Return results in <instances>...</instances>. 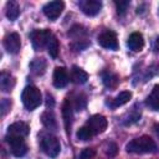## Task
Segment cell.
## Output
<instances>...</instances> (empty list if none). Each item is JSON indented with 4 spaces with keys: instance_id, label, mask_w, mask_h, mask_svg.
Here are the masks:
<instances>
[{
    "instance_id": "obj_1",
    "label": "cell",
    "mask_w": 159,
    "mask_h": 159,
    "mask_svg": "<svg viewBox=\"0 0 159 159\" xmlns=\"http://www.w3.org/2000/svg\"><path fill=\"white\" fill-rule=\"evenodd\" d=\"M128 153H135V154H143V153H153L157 149L155 142L148 137V135H142L139 138L132 139L127 147H125Z\"/></svg>"
},
{
    "instance_id": "obj_2",
    "label": "cell",
    "mask_w": 159,
    "mask_h": 159,
    "mask_svg": "<svg viewBox=\"0 0 159 159\" xmlns=\"http://www.w3.org/2000/svg\"><path fill=\"white\" fill-rule=\"evenodd\" d=\"M21 99H22V103H24V106H25L26 109L34 111V109H36L41 104L42 96H41V92H40V89L37 87H35V86H27L22 91Z\"/></svg>"
},
{
    "instance_id": "obj_3",
    "label": "cell",
    "mask_w": 159,
    "mask_h": 159,
    "mask_svg": "<svg viewBox=\"0 0 159 159\" xmlns=\"http://www.w3.org/2000/svg\"><path fill=\"white\" fill-rule=\"evenodd\" d=\"M40 147L42 152L50 158H56L61 152V144L57 137L52 134H42L40 139Z\"/></svg>"
},
{
    "instance_id": "obj_4",
    "label": "cell",
    "mask_w": 159,
    "mask_h": 159,
    "mask_svg": "<svg viewBox=\"0 0 159 159\" xmlns=\"http://www.w3.org/2000/svg\"><path fill=\"white\" fill-rule=\"evenodd\" d=\"M53 35L51 34L50 30L47 29H37V30H34L31 34H30V39H31V42H32V46L36 51H41L46 45H48L51 37Z\"/></svg>"
},
{
    "instance_id": "obj_5",
    "label": "cell",
    "mask_w": 159,
    "mask_h": 159,
    "mask_svg": "<svg viewBox=\"0 0 159 159\" xmlns=\"http://www.w3.org/2000/svg\"><path fill=\"white\" fill-rule=\"evenodd\" d=\"M6 140L10 145V150L12 155L21 158L27 153V145L24 140V138H17V137H6Z\"/></svg>"
},
{
    "instance_id": "obj_6",
    "label": "cell",
    "mask_w": 159,
    "mask_h": 159,
    "mask_svg": "<svg viewBox=\"0 0 159 159\" xmlns=\"http://www.w3.org/2000/svg\"><path fill=\"white\" fill-rule=\"evenodd\" d=\"M63 7H65V2H63V1H61V0H55V1L47 2V4L42 7V11H43V14L46 15L47 19H50V20L53 21V20H56V19L61 15Z\"/></svg>"
},
{
    "instance_id": "obj_7",
    "label": "cell",
    "mask_w": 159,
    "mask_h": 159,
    "mask_svg": "<svg viewBox=\"0 0 159 159\" xmlns=\"http://www.w3.org/2000/svg\"><path fill=\"white\" fill-rule=\"evenodd\" d=\"M4 47L9 53L16 55L21 48V39L17 32H10L4 37Z\"/></svg>"
},
{
    "instance_id": "obj_8",
    "label": "cell",
    "mask_w": 159,
    "mask_h": 159,
    "mask_svg": "<svg viewBox=\"0 0 159 159\" xmlns=\"http://www.w3.org/2000/svg\"><path fill=\"white\" fill-rule=\"evenodd\" d=\"M107 124H108V122H107L106 117H103L101 114H94V116L89 117L86 123V125L94 133V135L103 133L107 129Z\"/></svg>"
},
{
    "instance_id": "obj_9",
    "label": "cell",
    "mask_w": 159,
    "mask_h": 159,
    "mask_svg": "<svg viewBox=\"0 0 159 159\" xmlns=\"http://www.w3.org/2000/svg\"><path fill=\"white\" fill-rule=\"evenodd\" d=\"M98 43L108 50H113L116 51L118 48V40H117V35L113 31H104L98 36Z\"/></svg>"
},
{
    "instance_id": "obj_10",
    "label": "cell",
    "mask_w": 159,
    "mask_h": 159,
    "mask_svg": "<svg viewBox=\"0 0 159 159\" xmlns=\"http://www.w3.org/2000/svg\"><path fill=\"white\" fill-rule=\"evenodd\" d=\"M78 5L81 10L88 16L97 15L102 9V2L98 0H83V1H80Z\"/></svg>"
},
{
    "instance_id": "obj_11",
    "label": "cell",
    "mask_w": 159,
    "mask_h": 159,
    "mask_svg": "<svg viewBox=\"0 0 159 159\" xmlns=\"http://www.w3.org/2000/svg\"><path fill=\"white\" fill-rule=\"evenodd\" d=\"M29 134V125L25 122H15L7 128L6 137L25 138Z\"/></svg>"
},
{
    "instance_id": "obj_12",
    "label": "cell",
    "mask_w": 159,
    "mask_h": 159,
    "mask_svg": "<svg viewBox=\"0 0 159 159\" xmlns=\"http://www.w3.org/2000/svg\"><path fill=\"white\" fill-rule=\"evenodd\" d=\"M70 81L68 73L63 67H56L53 71V86L56 88H63Z\"/></svg>"
},
{
    "instance_id": "obj_13",
    "label": "cell",
    "mask_w": 159,
    "mask_h": 159,
    "mask_svg": "<svg viewBox=\"0 0 159 159\" xmlns=\"http://www.w3.org/2000/svg\"><path fill=\"white\" fill-rule=\"evenodd\" d=\"M127 45L129 47V50L134 51V52H139L143 50L144 47V37L140 32H133L129 35Z\"/></svg>"
},
{
    "instance_id": "obj_14",
    "label": "cell",
    "mask_w": 159,
    "mask_h": 159,
    "mask_svg": "<svg viewBox=\"0 0 159 159\" xmlns=\"http://www.w3.org/2000/svg\"><path fill=\"white\" fill-rule=\"evenodd\" d=\"M145 104L152 111H159V84H155L150 92V94L147 97Z\"/></svg>"
},
{
    "instance_id": "obj_15",
    "label": "cell",
    "mask_w": 159,
    "mask_h": 159,
    "mask_svg": "<svg viewBox=\"0 0 159 159\" xmlns=\"http://www.w3.org/2000/svg\"><path fill=\"white\" fill-rule=\"evenodd\" d=\"M130 98H132V92H129V91H123V92H120L117 97L111 98V101H108L107 103H108L112 108H116V107H120V106L128 103Z\"/></svg>"
},
{
    "instance_id": "obj_16",
    "label": "cell",
    "mask_w": 159,
    "mask_h": 159,
    "mask_svg": "<svg viewBox=\"0 0 159 159\" xmlns=\"http://www.w3.org/2000/svg\"><path fill=\"white\" fill-rule=\"evenodd\" d=\"M71 80H72V82H75L77 84H83L88 80V73L80 67L73 66L71 70Z\"/></svg>"
},
{
    "instance_id": "obj_17",
    "label": "cell",
    "mask_w": 159,
    "mask_h": 159,
    "mask_svg": "<svg viewBox=\"0 0 159 159\" xmlns=\"http://www.w3.org/2000/svg\"><path fill=\"white\" fill-rule=\"evenodd\" d=\"M62 116H63V122H65V127L67 133H70V128H71V123H72V104L71 101L67 98L63 103L62 107Z\"/></svg>"
},
{
    "instance_id": "obj_18",
    "label": "cell",
    "mask_w": 159,
    "mask_h": 159,
    "mask_svg": "<svg viewBox=\"0 0 159 159\" xmlns=\"http://www.w3.org/2000/svg\"><path fill=\"white\" fill-rule=\"evenodd\" d=\"M14 86H15V78L10 73L2 71L0 75V88L4 92H10L14 88Z\"/></svg>"
},
{
    "instance_id": "obj_19",
    "label": "cell",
    "mask_w": 159,
    "mask_h": 159,
    "mask_svg": "<svg viewBox=\"0 0 159 159\" xmlns=\"http://www.w3.org/2000/svg\"><path fill=\"white\" fill-rule=\"evenodd\" d=\"M41 122L48 129H56V127H57V120H56V117L52 111L43 112L41 116Z\"/></svg>"
},
{
    "instance_id": "obj_20",
    "label": "cell",
    "mask_w": 159,
    "mask_h": 159,
    "mask_svg": "<svg viewBox=\"0 0 159 159\" xmlns=\"http://www.w3.org/2000/svg\"><path fill=\"white\" fill-rule=\"evenodd\" d=\"M30 68H31V72L36 76H41L45 73V70H46V61L43 58H35L32 60V62L30 63Z\"/></svg>"
},
{
    "instance_id": "obj_21",
    "label": "cell",
    "mask_w": 159,
    "mask_h": 159,
    "mask_svg": "<svg viewBox=\"0 0 159 159\" xmlns=\"http://www.w3.org/2000/svg\"><path fill=\"white\" fill-rule=\"evenodd\" d=\"M19 15H20V7H19L17 2L9 1L6 4V16H7V19L14 21V20H16L19 17Z\"/></svg>"
},
{
    "instance_id": "obj_22",
    "label": "cell",
    "mask_w": 159,
    "mask_h": 159,
    "mask_svg": "<svg viewBox=\"0 0 159 159\" xmlns=\"http://www.w3.org/2000/svg\"><path fill=\"white\" fill-rule=\"evenodd\" d=\"M102 80H103L104 86L108 87V88H116L118 82H119L118 76L112 73V72H103L102 73Z\"/></svg>"
},
{
    "instance_id": "obj_23",
    "label": "cell",
    "mask_w": 159,
    "mask_h": 159,
    "mask_svg": "<svg viewBox=\"0 0 159 159\" xmlns=\"http://www.w3.org/2000/svg\"><path fill=\"white\" fill-rule=\"evenodd\" d=\"M47 51H48V55L52 57V58H56L57 55H58V51H60V43H58V40L52 36L48 45H47Z\"/></svg>"
},
{
    "instance_id": "obj_24",
    "label": "cell",
    "mask_w": 159,
    "mask_h": 159,
    "mask_svg": "<svg viewBox=\"0 0 159 159\" xmlns=\"http://www.w3.org/2000/svg\"><path fill=\"white\" fill-rule=\"evenodd\" d=\"M94 137V133L87 127V125H83V127H81L78 130H77V138L80 139V140H89V139H92Z\"/></svg>"
},
{
    "instance_id": "obj_25",
    "label": "cell",
    "mask_w": 159,
    "mask_h": 159,
    "mask_svg": "<svg viewBox=\"0 0 159 159\" xmlns=\"http://www.w3.org/2000/svg\"><path fill=\"white\" fill-rule=\"evenodd\" d=\"M114 4H116V7H117V12L119 15H124L130 2L128 0H119V1L117 0V1H114Z\"/></svg>"
},
{
    "instance_id": "obj_26",
    "label": "cell",
    "mask_w": 159,
    "mask_h": 159,
    "mask_svg": "<svg viewBox=\"0 0 159 159\" xmlns=\"http://www.w3.org/2000/svg\"><path fill=\"white\" fill-rule=\"evenodd\" d=\"M96 155V150L92 148H84L81 153H80V159H92Z\"/></svg>"
},
{
    "instance_id": "obj_27",
    "label": "cell",
    "mask_w": 159,
    "mask_h": 159,
    "mask_svg": "<svg viewBox=\"0 0 159 159\" xmlns=\"http://www.w3.org/2000/svg\"><path fill=\"white\" fill-rule=\"evenodd\" d=\"M106 153H107V155H108L109 158L116 157L117 153H118V147H117V144H116V143H109L108 147H107Z\"/></svg>"
},
{
    "instance_id": "obj_28",
    "label": "cell",
    "mask_w": 159,
    "mask_h": 159,
    "mask_svg": "<svg viewBox=\"0 0 159 159\" xmlns=\"http://www.w3.org/2000/svg\"><path fill=\"white\" fill-rule=\"evenodd\" d=\"M10 108H11V102L9 99H6V98H2L1 99V114L5 116L6 112L10 111Z\"/></svg>"
},
{
    "instance_id": "obj_29",
    "label": "cell",
    "mask_w": 159,
    "mask_h": 159,
    "mask_svg": "<svg viewBox=\"0 0 159 159\" xmlns=\"http://www.w3.org/2000/svg\"><path fill=\"white\" fill-rule=\"evenodd\" d=\"M53 98H52V96H50L48 93H47V102H46V104H47V107L51 104V107H53Z\"/></svg>"
},
{
    "instance_id": "obj_30",
    "label": "cell",
    "mask_w": 159,
    "mask_h": 159,
    "mask_svg": "<svg viewBox=\"0 0 159 159\" xmlns=\"http://www.w3.org/2000/svg\"><path fill=\"white\" fill-rule=\"evenodd\" d=\"M154 50L155 51H159V37L155 40V42H154Z\"/></svg>"
},
{
    "instance_id": "obj_31",
    "label": "cell",
    "mask_w": 159,
    "mask_h": 159,
    "mask_svg": "<svg viewBox=\"0 0 159 159\" xmlns=\"http://www.w3.org/2000/svg\"><path fill=\"white\" fill-rule=\"evenodd\" d=\"M154 132H155L157 137L159 138V124H154Z\"/></svg>"
}]
</instances>
